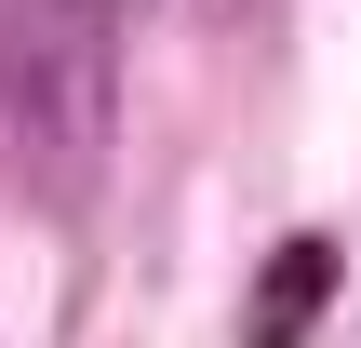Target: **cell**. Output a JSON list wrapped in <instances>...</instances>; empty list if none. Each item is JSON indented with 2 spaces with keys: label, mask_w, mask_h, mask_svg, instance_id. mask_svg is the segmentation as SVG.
Masks as SVG:
<instances>
[{
  "label": "cell",
  "mask_w": 361,
  "mask_h": 348,
  "mask_svg": "<svg viewBox=\"0 0 361 348\" xmlns=\"http://www.w3.org/2000/svg\"><path fill=\"white\" fill-rule=\"evenodd\" d=\"M121 107V13L107 0H0V174L27 201H80Z\"/></svg>",
  "instance_id": "6da1fadb"
},
{
  "label": "cell",
  "mask_w": 361,
  "mask_h": 348,
  "mask_svg": "<svg viewBox=\"0 0 361 348\" xmlns=\"http://www.w3.org/2000/svg\"><path fill=\"white\" fill-rule=\"evenodd\" d=\"M322 308H335V241H322V228H295V241L255 268L241 348H308V335H322Z\"/></svg>",
  "instance_id": "7a4b0ae2"
},
{
  "label": "cell",
  "mask_w": 361,
  "mask_h": 348,
  "mask_svg": "<svg viewBox=\"0 0 361 348\" xmlns=\"http://www.w3.org/2000/svg\"><path fill=\"white\" fill-rule=\"evenodd\" d=\"M201 13H255V0H201Z\"/></svg>",
  "instance_id": "3957f363"
},
{
  "label": "cell",
  "mask_w": 361,
  "mask_h": 348,
  "mask_svg": "<svg viewBox=\"0 0 361 348\" xmlns=\"http://www.w3.org/2000/svg\"><path fill=\"white\" fill-rule=\"evenodd\" d=\"M107 13H121V27H134V13H147V0H107Z\"/></svg>",
  "instance_id": "277c9868"
}]
</instances>
